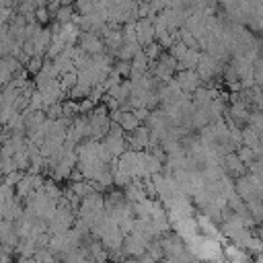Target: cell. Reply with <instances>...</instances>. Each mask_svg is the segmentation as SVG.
I'll list each match as a JSON object with an SVG mask.
<instances>
[{"label": "cell", "mask_w": 263, "mask_h": 263, "mask_svg": "<svg viewBox=\"0 0 263 263\" xmlns=\"http://www.w3.org/2000/svg\"><path fill=\"white\" fill-rule=\"evenodd\" d=\"M117 263H121V261H117Z\"/></svg>", "instance_id": "obj_5"}, {"label": "cell", "mask_w": 263, "mask_h": 263, "mask_svg": "<svg viewBox=\"0 0 263 263\" xmlns=\"http://www.w3.org/2000/svg\"><path fill=\"white\" fill-rule=\"evenodd\" d=\"M39 70H41V58L35 55V60L31 58V62H29V72H39Z\"/></svg>", "instance_id": "obj_2"}, {"label": "cell", "mask_w": 263, "mask_h": 263, "mask_svg": "<svg viewBox=\"0 0 263 263\" xmlns=\"http://www.w3.org/2000/svg\"><path fill=\"white\" fill-rule=\"evenodd\" d=\"M2 177H4V175H2V173H0V183H2Z\"/></svg>", "instance_id": "obj_4"}, {"label": "cell", "mask_w": 263, "mask_h": 263, "mask_svg": "<svg viewBox=\"0 0 263 263\" xmlns=\"http://www.w3.org/2000/svg\"><path fill=\"white\" fill-rule=\"evenodd\" d=\"M177 78H179V82H177L179 88H181V90H187V92L199 88V82H201V78H199L197 72H193V70H183Z\"/></svg>", "instance_id": "obj_1"}, {"label": "cell", "mask_w": 263, "mask_h": 263, "mask_svg": "<svg viewBox=\"0 0 263 263\" xmlns=\"http://www.w3.org/2000/svg\"><path fill=\"white\" fill-rule=\"evenodd\" d=\"M156 55H158V45H156V43L148 45V49H146V58H156Z\"/></svg>", "instance_id": "obj_3"}]
</instances>
